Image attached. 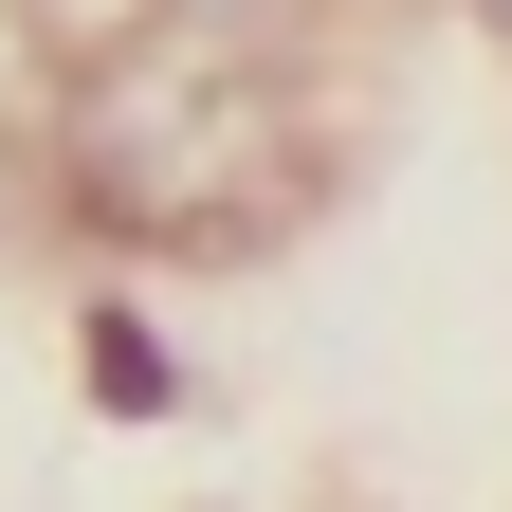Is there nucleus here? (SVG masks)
I'll use <instances>...</instances> for the list:
<instances>
[{"mask_svg": "<svg viewBox=\"0 0 512 512\" xmlns=\"http://www.w3.org/2000/svg\"><path fill=\"white\" fill-rule=\"evenodd\" d=\"M55 183L92 238H165V256H256L311 183V92L293 55H220V37H128L55 92Z\"/></svg>", "mask_w": 512, "mask_h": 512, "instance_id": "nucleus-1", "label": "nucleus"}, {"mask_svg": "<svg viewBox=\"0 0 512 512\" xmlns=\"http://www.w3.org/2000/svg\"><path fill=\"white\" fill-rule=\"evenodd\" d=\"M165 37H220V55H311L330 37V0H147Z\"/></svg>", "mask_w": 512, "mask_h": 512, "instance_id": "nucleus-2", "label": "nucleus"}, {"mask_svg": "<svg viewBox=\"0 0 512 512\" xmlns=\"http://www.w3.org/2000/svg\"><path fill=\"white\" fill-rule=\"evenodd\" d=\"M92 366H110V403H183V366H165L147 330H128V311H110V330H92Z\"/></svg>", "mask_w": 512, "mask_h": 512, "instance_id": "nucleus-3", "label": "nucleus"}, {"mask_svg": "<svg viewBox=\"0 0 512 512\" xmlns=\"http://www.w3.org/2000/svg\"><path fill=\"white\" fill-rule=\"evenodd\" d=\"M476 19H494V37H512V0H476Z\"/></svg>", "mask_w": 512, "mask_h": 512, "instance_id": "nucleus-4", "label": "nucleus"}]
</instances>
